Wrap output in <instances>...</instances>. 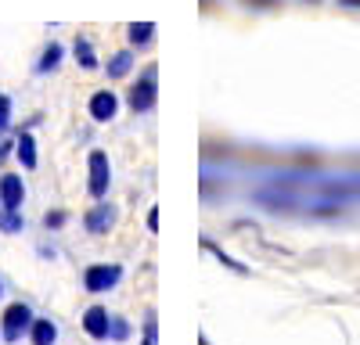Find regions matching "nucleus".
I'll return each instance as SVG.
<instances>
[{"label":"nucleus","mask_w":360,"mask_h":345,"mask_svg":"<svg viewBox=\"0 0 360 345\" xmlns=\"http://www.w3.org/2000/svg\"><path fill=\"white\" fill-rule=\"evenodd\" d=\"M33 309H29L25 302H11L4 309V316H0V338L4 341H18L22 334H29V327H33Z\"/></svg>","instance_id":"3"},{"label":"nucleus","mask_w":360,"mask_h":345,"mask_svg":"<svg viewBox=\"0 0 360 345\" xmlns=\"http://www.w3.org/2000/svg\"><path fill=\"white\" fill-rule=\"evenodd\" d=\"M339 8H346V11H360V0H339Z\"/></svg>","instance_id":"21"},{"label":"nucleus","mask_w":360,"mask_h":345,"mask_svg":"<svg viewBox=\"0 0 360 345\" xmlns=\"http://www.w3.org/2000/svg\"><path fill=\"white\" fill-rule=\"evenodd\" d=\"M134 62H137V58H134V50L127 47V50H115L112 58H108V79H123V76H130V69H134Z\"/></svg>","instance_id":"11"},{"label":"nucleus","mask_w":360,"mask_h":345,"mask_svg":"<svg viewBox=\"0 0 360 345\" xmlns=\"http://www.w3.org/2000/svg\"><path fill=\"white\" fill-rule=\"evenodd\" d=\"M44 226H47V230H58V226H65V212H62V209L47 212V216H44Z\"/></svg>","instance_id":"19"},{"label":"nucleus","mask_w":360,"mask_h":345,"mask_svg":"<svg viewBox=\"0 0 360 345\" xmlns=\"http://www.w3.org/2000/svg\"><path fill=\"white\" fill-rule=\"evenodd\" d=\"M108 320H112V313L105 306H86L83 313V331L94 338V341H108Z\"/></svg>","instance_id":"7"},{"label":"nucleus","mask_w":360,"mask_h":345,"mask_svg":"<svg viewBox=\"0 0 360 345\" xmlns=\"http://www.w3.org/2000/svg\"><path fill=\"white\" fill-rule=\"evenodd\" d=\"M15 158L22 162V169H37V140L29 130H18L15 137Z\"/></svg>","instance_id":"9"},{"label":"nucleus","mask_w":360,"mask_h":345,"mask_svg":"<svg viewBox=\"0 0 360 345\" xmlns=\"http://www.w3.org/2000/svg\"><path fill=\"white\" fill-rule=\"evenodd\" d=\"M127 40H130V47H148L155 40V22H130L127 25Z\"/></svg>","instance_id":"12"},{"label":"nucleus","mask_w":360,"mask_h":345,"mask_svg":"<svg viewBox=\"0 0 360 345\" xmlns=\"http://www.w3.org/2000/svg\"><path fill=\"white\" fill-rule=\"evenodd\" d=\"M8 126H11V97L0 94V133H4Z\"/></svg>","instance_id":"18"},{"label":"nucleus","mask_w":360,"mask_h":345,"mask_svg":"<svg viewBox=\"0 0 360 345\" xmlns=\"http://www.w3.org/2000/svg\"><path fill=\"white\" fill-rule=\"evenodd\" d=\"M144 223H148V230H152V234H155V230H159V209H148Z\"/></svg>","instance_id":"20"},{"label":"nucleus","mask_w":360,"mask_h":345,"mask_svg":"<svg viewBox=\"0 0 360 345\" xmlns=\"http://www.w3.org/2000/svg\"><path fill=\"white\" fill-rule=\"evenodd\" d=\"M0 212H4V205H0Z\"/></svg>","instance_id":"25"},{"label":"nucleus","mask_w":360,"mask_h":345,"mask_svg":"<svg viewBox=\"0 0 360 345\" xmlns=\"http://www.w3.org/2000/svg\"><path fill=\"white\" fill-rule=\"evenodd\" d=\"M29 341L33 345H54L58 341V324L51 320V316H37L33 327H29Z\"/></svg>","instance_id":"10"},{"label":"nucleus","mask_w":360,"mask_h":345,"mask_svg":"<svg viewBox=\"0 0 360 345\" xmlns=\"http://www.w3.org/2000/svg\"><path fill=\"white\" fill-rule=\"evenodd\" d=\"M86 111H90V119H94V123H112L115 111H119V94H112L108 86H105V90H94L90 101H86Z\"/></svg>","instance_id":"6"},{"label":"nucleus","mask_w":360,"mask_h":345,"mask_svg":"<svg viewBox=\"0 0 360 345\" xmlns=\"http://www.w3.org/2000/svg\"><path fill=\"white\" fill-rule=\"evenodd\" d=\"M108 187H112V162L101 148H94L86 155V191H90V198L101 201L108 194Z\"/></svg>","instance_id":"2"},{"label":"nucleus","mask_w":360,"mask_h":345,"mask_svg":"<svg viewBox=\"0 0 360 345\" xmlns=\"http://www.w3.org/2000/svg\"><path fill=\"white\" fill-rule=\"evenodd\" d=\"M22 201H25V184L18 172H4L0 177V205L4 209H22Z\"/></svg>","instance_id":"8"},{"label":"nucleus","mask_w":360,"mask_h":345,"mask_svg":"<svg viewBox=\"0 0 360 345\" xmlns=\"http://www.w3.org/2000/svg\"><path fill=\"white\" fill-rule=\"evenodd\" d=\"M141 345H155V338H144V341H141Z\"/></svg>","instance_id":"22"},{"label":"nucleus","mask_w":360,"mask_h":345,"mask_svg":"<svg viewBox=\"0 0 360 345\" xmlns=\"http://www.w3.org/2000/svg\"><path fill=\"white\" fill-rule=\"evenodd\" d=\"M22 226H25L22 209H4V212H0V230H4V234H18Z\"/></svg>","instance_id":"17"},{"label":"nucleus","mask_w":360,"mask_h":345,"mask_svg":"<svg viewBox=\"0 0 360 345\" xmlns=\"http://www.w3.org/2000/svg\"><path fill=\"white\" fill-rule=\"evenodd\" d=\"M307 4H321V0H307Z\"/></svg>","instance_id":"23"},{"label":"nucleus","mask_w":360,"mask_h":345,"mask_svg":"<svg viewBox=\"0 0 360 345\" xmlns=\"http://www.w3.org/2000/svg\"><path fill=\"white\" fill-rule=\"evenodd\" d=\"M115 205L112 201H98L94 209H86V216H83V226H86V234H94V238H101V234H108V230L115 226Z\"/></svg>","instance_id":"5"},{"label":"nucleus","mask_w":360,"mask_h":345,"mask_svg":"<svg viewBox=\"0 0 360 345\" xmlns=\"http://www.w3.org/2000/svg\"><path fill=\"white\" fill-rule=\"evenodd\" d=\"M202 248H205V252H213V255L220 259V263H224L227 270H234V273H249V266H242V263H238V259H231V255H227L224 248H217V245L209 241V238H202Z\"/></svg>","instance_id":"16"},{"label":"nucleus","mask_w":360,"mask_h":345,"mask_svg":"<svg viewBox=\"0 0 360 345\" xmlns=\"http://www.w3.org/2000/svg\"><path fill=\"white\" fill-rule=\"evenodd\" d=\"M155 101H159V69H155V65H148V69L137 76V83L130 86L127 104H130L137 115H144V111H152V108H155Z\"/></svg>","instance_id":"1"},{"label":"nucleus","mask_w":360,"mask_h":345,"mask_svg":"<svg viewBox=\"0 0 360 345\" xmlns=\"http://www.w3.org/2000/svg\"><path fill=\"white\" fill-rule=\"evenodd\" d=\"M62 58H65V47L58 43V40H51L47 47H44V54H40V62H37V72L44 76V72H54L58 65H62Z\"/></svg>","instance_id":"13"},{"label":"nucleus","mask_w":360,"mask_h":345,"mask_svg":"<svg viewBox=\"0 0 360 345\" xmlns=\"http://www.w3.org/2000/svg\"><path fill=\"white\" fill-rule=\"evenodd\" d=\"M72 54H76V62H79V69H86V72H94V69H101V62H98V54H94V47H90V40H86V36H76V47H72Z\"/></svg>","instance_id":"14"},{"label":"nucleus","mask_w":360,"mask_h":345,"mask_svg":"<svg viewBox=\"0 0 360 345\" xmlns=\"http://www.w3.org/2000/svg\"><path fill=\"white\" fill-rule=\"evenodd\" d=\"M119 280H123V266H119V263H94V266L83 270V288H86L90 295L112 292Z\"/></svg>","instance_id":"4"},{"label":"nucleus","mask_w":360,"mask_h":345,"mask_svg":"<svg viewBox=\"0 0 360 345\" xmlns=\"http://www.w3.org/2000/svg\"><path fill=\"white\" fill-rule=\"evenodd\" d=\"M0 295H4V284H0Z\"/></svg>","instance_id":"24"},{"label":"nucleus","mask_w":360,"mask_h":345,"mask_svg":"<svg viewBox=\"0 0 360 345\" xmlns=\"http://www.w3.org/2000/svg\"><path fill=\"white\" fill-rule=\"evenodd\" d=\"M130 334H134V327H130L127 316H115L112 313V320H108V341H127Z\"/></svg>","instance_id":"15"}]
</instances>
